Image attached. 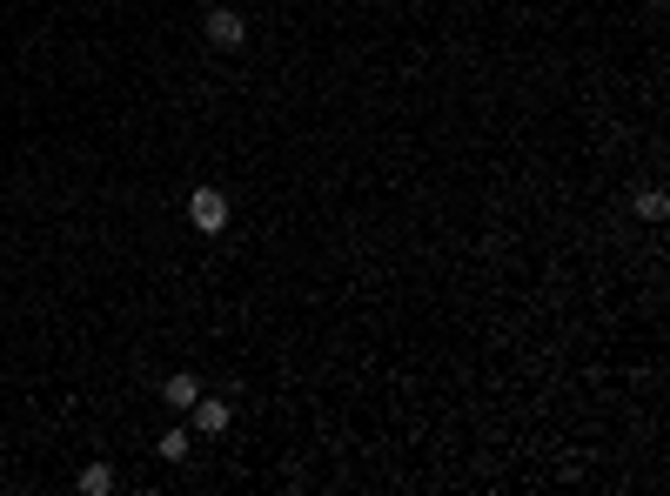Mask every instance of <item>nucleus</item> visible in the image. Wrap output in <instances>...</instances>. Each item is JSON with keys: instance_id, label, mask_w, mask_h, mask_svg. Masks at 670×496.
I'll list each match as a JSON object with an SVG mask.
<instances>
[{"instance_id": "nucleus-7", "label": "nucleus", "mask_w": 670, "mask_h": 496, "mask_svg": "<svg viewBox=\"0 0 670 496\" xmlns=\"http://www.w3.org/2000/svg\"><path fill=\"white\" fill-rule=\"evenodd\" d=\"M637 215H644V222H664V215H670V195H664V188H644V195H637Z\"/></svg>"}, {"instance_id": "nucleus-5", "label": "nucleus", "mask_w": 670, "mask_h": 496, "mask_svg": "<svg viewBox=\"0 0 670 496\" xmlns=\"http://www.w3.org/2000/svg\"><path fill=\"white\" fill-rule=\"evenodd\" d=\"M188 450H195V429H188V423L161 429V443H155V456H161V463H188Z\"/></svg>"}, {"instance_id": "nucleus-4", "label": "nucleus", "mask_w": 670, "mask_h": 496, "mask_svg": "<svg viewBox=\"0 0 670 496\" xmlns=\"http://www.w3.org/2000/svg\"><path fill=\"white\" fill-rule=\"evenodd\" d=\"M195 396H201V383H195V376H188V369H175V376L161 383V403L175 409V416H188V403H195Z\"/></svg>"}, {"instance_id": "nucleus-6", "label": "nucleus", "mask_w": 670, "mask_h": 496, "mask_svg": "<svg viewBox=\"0 0 670 496\" xmlns=\"http://www.w3.org/2000/svg\"><path fill=\"white\" fill-rule=\"evenodd\" d=\"M74 483H81V496H108V490H114V470H108V463H88Z\"/></svg>"}, {"instance_id": "nucleus-1", "label": "nucleus", "mask_w": 670, "mask_h": 496, "mask_svg": "<svg viewBox=\"0 0 670 496\" xmlns=\"http://www.w3.org/2000/svg\"><path fill=\"white\" fill-rule=\"evenodd\" d=\"M188 222H195V235H222L228 228V195L222 188H195V195H188Z\"/></svg>"}, {"instance_id": "nucleus-3", "label": "nucleus", "mask_w": 670, "mask_h": 496, "mask_svg": "<svg viewBox=\"0 0 670 496\" xmlns=\"http://www.w3.org/2000/svg\"><path fill=\"white\" fill-rule=\"evenodd\" d=\"M228 423H235V409H228L222 396H195V403H188V429H195V436H222Z\"/></svg>"}, {"instance_id": "nucleus-2", "label": "nucleus", "mask_w": 670, "mask_h": 496, "mask_svg": "<svg viewBox=\"0 0 670 496\" xmlns=\"http://www.w3.org/2000/svg\"><path fill=\"white\" fill-rule=\"evenodd\" d=\"M201 34H208L215 47H242L248 41V21L235 14V7H208V14H201Z\"/></svg>"}]
</instances>
